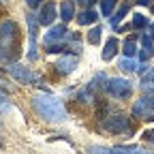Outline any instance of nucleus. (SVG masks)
<instances>
[{"mask_svg": "<svg viewBox=\"0 0 154 154\" xmlns=\"http://www.w3.org/2000/svg\"><path fill=\"white\" fill-rule=\"evenodd\" d=\"M32 109L36 111V116L45 122H64L66 120V109L64 103L58 96L49 94V92H38L32 96Z\"/></svg>", "mask_w": 154, "mask_h": 154, "instance_id": "nucleus-1", "label": "nucleus"}, {"mask_svg": "<svg viewBox=\"0 0 154 154\" xmlns=\"http://www.w3.org/2000/svg\"><path fill=\"white\" fill-rule=\"evenodd\" d=\"M105 90L113 96V99H126L133 92V84L128 79H122V77H113V79L105 82Z\"/></svg>", "mask_w": 154, "mask_h": 154, "instance_id": "nucleus-2", "label": "nucleus"}, {"mask_svg": "<svg viewBox=\"0 0 154 154\" xmlns=\"http://www.w3.org/2000/svg\"><path fill=\"white\" fill-rule=\"evenodd\" d=\"M88 154H150L137 146H116V148H107V146H88L86 150Z\"/></svg>", "mask_w": 154, "mask_h": 154, "instance_id": "nucleus-3", "label": "nucleus"}, {"mask_svg": "<svg viewBox=\"0 0 154 154\" xmlns=\"http://www.w3.org/2000/svg\"><path fill=\"white\" fill-rule=\"evenodd\" d=\"M103 128H107L109 133H126L128 131V120L124 118L122 113H111L107 118L101 120Z\"/></svg>", "mask_w": 154, "mask_h": 154, "instance_id": "nucleus-4", "label": "nucleus"}, {"mask_svg": "<svg viewBox=\"0 0 154 154\" xmlns=\"http://www.w3.org/2000/svg\"><path fill=\"white\" fill-rule=\"evenodd\" d=\"M26 22H28V58L30 60H36V30H38V17L28 13L26 15Z\"/></svg>", "mask_w": 154, "mask_h": 154, "instance_id": "nucleus-5", "label": "nucleus"}, {"mask_svg": "<svg viewBox=\"0 0 154 154\" xmlns=\"http://www.w3.org/2000/svg\"><path fill=\"white\" fill-rule=\"evenodd\" d=\"M15 32H17L15 22H11V19H5V22H0V47H2V49H9V47L13 45Z\"/></svg>", "mask_w": 154, "mask_h": 154, "instance_id": "nucleus-6", "label": "nucleus"}, {"mask_svg": "<svg viewBox=\"0 0 154 154\" xmlns=\"http://www.w3.org/2000/svg\"><path fill=\"white\" fill-rule=\"evenodd\" d=\"M7 73H9L11 77H15L17 82H22V84H32V82L38 79V77H36L30 69H26V66H22V64H9V66H7Z\"/></svg>", "mask_w": 154, "mask_h": 154, "instance_id": "nucleus-7", "label": "nucleus"}, {"mask_svg": "<svg viewBox=\"0 0 154 154\" xmlns=\"http://www.w3.org/2000/svg\"><path fill=\"white\" fill-rule=\"evenodd\" d=\"M64 41H73V32H69L66 26H54V28L45 34V45L64 43Z\"/></svg>", "mask_w": 154, "mask_h": 154, "instance_id": "nucleus-8", "label": "nucleus"}, {"mask_svg": "<svg viewBox=\"0 0 154 154\" xmlns=\"http://www.w3.org/2000/svg\"><path fill=\"white\" fill-rule=\"evenodd\" d=\"M77 56H64V58H60V60L56 62V69H58V73L60 75H69V73H73L75 69H77Z\"/></svg>", "mask_w": 154, "mask_h": 154, "instance_id": "nucleus-9", "label": "nucleus"}, {"mask_svg": "<svg viewBox=\"0 0 154 154\" xmlns=\"http://www.w3.org/2000/svg\"><path fill=\"white\" fill-rule=\"evenodd\" d=\"M54 19H56V7L49 2L41 9V13H38V24H43V26H51L54 24Z\"/></svg>", "mask_w": 154, "mask_h": 154, "instance_id": "nucleus-10", "label": "nucleus"}, {"mask_svg": "<svg viewBox=\"0 0 154 154\" xmlns=\"http://www.w3.org/2000/svg\"><path fill=\"white\" fill-rule=\"evenodd\" d=\"M118 47H120V43H118V38L116 36H111L109 41L105 43V49H103V60H111V58L118 54Z\"/></svg>", "mask_w": 154, "mask_h": 154, "instance_id": "nucleus-11", "label": "nucleus"}, {"mask_svg": "<svg viewBox=\"0 0 154 154\" xmlns=\"http://www.w3.org/2000/svg\"><path fill=\"white\" fill-rule=\"evenodd\" d=\"M96 19H99V13H94L92 9H86V11H82L79 15H77V22H79V26H90V24H94Z\"/></svg>", "mask_w": 154, "mask_h": 154, "instance_id": "nucleus-12", "label": "nucleus"}, {"mask_svg": "<svg viewBox=\"0 0 154 154\" xmlns=\"http://www.w3.org/2000/svg\"><path fill=\"white\" fill-rule=\"evenodd\" d=\"M75 17V9H73V0H64V2L60 5V19L66 24L71 22V19Z\"/></svg>", "mask_w": 154, "mask_h": 154, "instance_id": "nucleus-13", "label": "nucleus"}, {"mask_svg": "<svg viewBox=\"0 0 154 154\" xmlns=\"http://www.w3.org/2000/svg\"><path fill=\"white\" fill-rule=\"evenodd\" d=\"M122 49H124V56H126V58H135V54H137V45H135V38H126L124 45H122Z\"/></svg>", "mask_w": 154, "mask_h": 154, "instance_id": "nucleus-14", "label": "nucleus"}, {"mask_svg": "<svg viewBox=\"0 0 154 154\" xmlns=\"http://www.w3.org/2000/svg\"><path fill=\"white\" fill-rule=\"evenodd\" d=\"M126 13H128V5H122V7L118 9V13H116V15H113V17L109 19V24H111V26L116 28V26H118V24L122 22V17H124Z\"/></svg>", "mask_w": 154, "mask_h": 154, "instance_id": "nucleus-15", "label": "nucleus"}, {"mask_svg": "<svg viewBox=\"0 0 154 154\" xmlns=\"http://www.w3.org/2000/svg\"><path fill=\"white\" fill-rule=\"evenodd\" d=\"M137 62H135L133 60V58H124V60H120V69L122 71H126V73H135V71H137Z\"/></svg>", "mask_w": 154, "mask_h": 154, "instance_id": "nucleus-16", "label": "nucleus"}, {"mask_svg": "<svg viewBox=\"0 0 154 154\" xmlns=\"http://www.w3.org/2000/svg\"><path fill=\"white\" fill-rule=\"evenodd\" d=\"M101 34H103V28H101V26H94V28L88 32V43L96 45V43L101 41Z\"/></svg>", "mask_w": 154, "mask_h": 154, "instance_id": "nucleus-17", "label": "nucleus"}, {"mask_svg": "<svg viewBox=\"0 0 154 154\" xmlns=\"http://www.w3.org/2000/svg\"><path fill=\"white\" fill-rule=\"evenodd\" d=\"M148 26V19H146V15H141V13H135L133 15V22H131V28H146Z\"/></svg>", "mask_w": 154, "mask_h": 154, "instance_id": "nucleus-18", "label": "nucleus"}, {"mask_svg": "<svg viewBox=\"0 0 154 154\" xmlns=\"http://www.w3.org/2000/svg\"><path fill=\"white\" fill-rule=\"evenodd\" d=\"M113 5H116V0H101V13L105 17H109L113 11Z\"/></svg>", "mask_w": 154, "mask_h": 154, "instance_id": "nucleus-19", "label": "nucleus"}, {"mask_svg": "<svg viewBox=\"0 0 154 154\" xmlns=\"http://www.w3.org/2000/svg\"><path fill=\"white\" fill-rule=\"evenodd\" d=\"M141 45H143V49L154 51V38H152L150 34H143V36H141Z\"/></svg>", "mask_w": 154, "mask_h": 154, "instance_id": "nucleus-20", "label": "nucleus"}, {"mask_svg": "<svg viewBox=\"0 0 154 154\" xmlns=\"http://www.w3.org/2000/svg\"><path fill=\"white\" fill-rule=\"evenodd\" d=\"M11 109V105H9V101L5 99L2 94H0V113H5V111H9Z\"/></svg>", "mask_w": 154, "mask_h": 154, "instance_id": "nucleus-21", "label": "nucleus"}, {"mask_svg": "<svg viewBox=\"0 0 154 154\" xmlns=\"http://www.w3.org/2000/svg\"><path fill=\"white\" fill-rule=\"evenodd\" d=\"M154 84V69H150V71H146L143 73V84Z\"/></svg>", "mask_w": 154, "mask_h": 154, "instance_id": "nucleus-22", "label": "nucleus"}, {"mask_svg": "<svg viewBox=\"0 0 154 154\" xmlns=\"http://www.w3.org/2000/svg\"><path fill=\"white\" fill-rule=\"evenodd\" d=\"M143 139H146V141H150V143H154V128H150V131H146V133H143Z\"/></svg>", "mask_w": 154, "mask_h": 154, "instance_id": "nucleus-23", "label": "nucleus"}, {"mask_svg": "<svg viewBox=\"0 0 154 154\" xmlns=\"http://www.w3.org/2000/svg\"><path fill=\"white\" fill-rule=\"evenodd\" d=\"M152 54H154V51H150V49H141V54H139V60H141V62H146Z\"/></svg>", "mask_w": 154, "mask_h": 154, "instance_id": "nucleus-24", "label": "nucleus"}, {"mask_svg": "<svg viewBox=\"0 0 154 154\" xmlns=\"http://www.w3.org/2000/svg\"><path fill=\"white\" fill-rule=\"evenodd\" d=\"M77 5H84V7H92L94 5V0H75Z\"/></svg>", "mask_w": 154, "mask_h": 154, "instance_id": "nucleus-25", "label": "nucleus"}, {"mask_svg": "<svg viewBox=\"0 0 154 154\" xmlns=\"http://www.w3.org/2000/svg\"><path fill=\"white\" fill-rule=\"evenodd\" d=\"M26 2H28V5H30V7L34 9V7H38V5H41V2H43V0H26Z\"/></svg>", "mask_w": 154, "mask_h": 154, "instance_id": "nucleus-26", "label": "nucleus"}, {"mask_svg": "<svg viewBox=\"0 0 154 154\" xmlns=\"http://www.w3.org/2000/svg\"><path fill=\"white\" fill-rule=\"evenodd\" d=\"M133 2H137V5H141V7H150V0H133Z\"/></svg>", "mask_w": 154, "mask_h": 154, "instance_id": "nucleus-27", "label": "nucleus"}, {"mask_svg": "<svg viewBox=\"0 0 154 154\" xmlns=\"http://www.w3.org/2000/svg\"><path fill=\"white\" fill-rule=\"evenodd\" d=\"M148 32H150V36L154 38V24H150V28H148Z\"/></svg>", "mask_w": 154, "mask_h": 154, "instance_id": "nucleus-28", "label": "nucleus"}, {"mask_svg": "<svg viewBox=\"0 0 154 154\" xmlns=\"http://www.w3.org/2000/svg\"><path fill=\"white\" fill-rule=\"evenodd\" d=\"M152 13H154V5H152Z\"/></svg>", "mask_w": 154, "mask_h": 154, "instance_id": "nucleus-29", "label": "nucleus"}]
</instances>
